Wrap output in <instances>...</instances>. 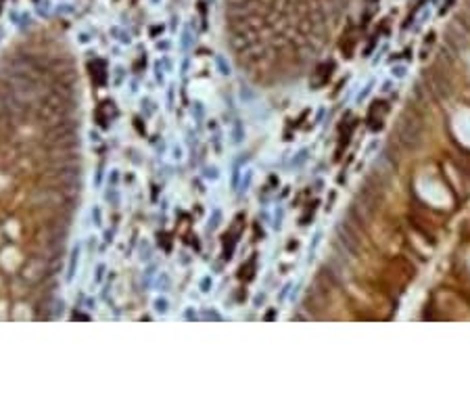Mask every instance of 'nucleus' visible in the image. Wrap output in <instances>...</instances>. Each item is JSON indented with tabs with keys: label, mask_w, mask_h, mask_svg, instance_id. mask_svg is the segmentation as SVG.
I'll return each instance as SVG.
<instances>
[{
	"label": "nucleus",
	"mask_w": 470,
	"mask_h": 414,
	"mask_svg": "<svg viewBox=\"0 0 470 414\" xmlns=\"http://www.w3.org/2000/svg\"><path fill=\"white\" fill-rule=\"evenodd\" d=\"M397 138H399V143H402V147L408 151H416L422 147V140H424V124H422V120L416 113L408 111L399 117Z\"/></svg>",
	"instance_id": "1"
},
{
	"label": "nucleus",
	"mask_w": 470,
	"mask_h": 414,
	"mask_svg": "<svg viewBox=\"0 0 470 414\" xmlns=\"http://www.w3.org/2000/svg\"><path fill=\"white\" fill-rule=\"evenodd\" d=\"M448 5H452V0H448Z\"/></svg>",
	"instance_id": "2"
}]
</instances>
